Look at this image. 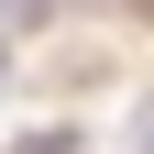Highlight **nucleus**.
Listing matches in <instances>:
<instances>
[{
  "instance_id": "nucleus-2",
  "label": "nucleus",
  "mask_w": 154,
  "mask_h": 154,
  "mask_svg": "<svg viewBox=\"0 0 154 154\" xmlns=\"http://www.w3.org/2000/svg\"><path fill=\"white\" fill-rule=\"evenodd\" d=\"M22 154H77V132H33V143H22Z\"/></svg>"
},
{
  "instance_id": "nucleus-1",
  "label": "nucleus",
  "mask_w": 154,
  "mask_h": 154,
  "mask_svg": "<svg viewBox=\"0 0 154 154\" xmlns=\"http://www.w3.org/2000/svg\"><path fill=\"white\" fill-rule=\"evenodd\" d=\"M55 11H66V0H11V22H55Z\"/></svg>"
},
{
  "instance_id": "nucleus-5",
  "label": "nucleus",
  "mask_w": 154,
  "mask_h": 154,
  "mask_svg": "<svg viewBox=\"0 0 154 154\" xmlns=\"http://www.w3.org/2000/svg\"><path fill=\"white\" fill-rule=\"evenodd\" d=\"M0 11H11V0H0Z\"/></svg>"
},
{
  "instance_id": "nucleus-3",
  "label": "nucleus",
  "mask_w": 154,
  "mask_h": 154,
  "mask_svg": "<svg viewBox=\"0 0 154 154\" xmlns=\"http://www.w3.org/2000/svg\"><path fill=\"white\" fill-rule=\"evenodd\" d=\"M132 154H154V110H132Z\"/></svg>"
},
{
  "instance_id": "nucleus-4",
  "label": "nucleus",
  "mask_w": 154,
  "mask_h": 154,
  "mask_svg": "<svg viewBox=\"0 0 154 154\" xmlns=\"http://www.w3.org/2000/svg\"><path fill=\"white\" fill-rule=\"evenodd\" d=\"M0 88H11V44H0Z\"/></svg>"
}]
</instances>
